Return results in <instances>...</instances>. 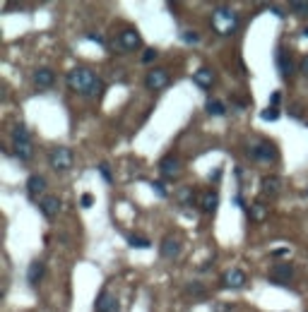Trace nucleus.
Segmentation results:
<instances>
[{"mask_svg":"<svg viewBox=\"0 0 308 312\" xmlns=\"http://www.w3.org/2000/svg\"><path fill=\"white\" fill-rule=\"evenodd\" d=\"M248 214H251V221H255V224H262V221L270 216V207H267L265 202H253L251 209H248Z\"/></svg>","mask_w":308,"mask_h":312,"instance_id":"21","label":"nucleus"},{"mask_svg":"<svg viewBox=\"0 0 308 312\" xmlns=\"http://www.w3.org/2000/svg\"><path fill=\"white\" fill-rule=\"evenodd\" d=\"M304 36H308V27H306V29H304Z\"/></svg>","mask_w":308,"mask_h":312,"instance_id":"38","label":"nucleus"},{"mask_svg":"<svg viewBox=\"0 0 308 312\" xmlns=\"http://www.w3.org/2000/svg\"><path fill=\"white\" fill-rule=\"evenodd\" d=\"M87 39H89V41H96V43H104V39H101L99 34H87Z\"/></svg>","mask_w":308,"mask_h":312,"instance_id":"35","label":"nucleus"},{"mask_svg":"<svg viewBox=\"0 0 308 312\" xmlns=\"http://www.w3.org/2000/svg\"><path fill=\"white\" fill-rule=\"evenodd\" d=\"M44 190H46V178L44 175H39V173H34V175H29L27 178V195L31 202H36L39 197H44Z\"/></svg>","mask_w":308,"mask_h":312,"instance_id":"14","label":"nucleus"},{"mask_svg":"<svg viewBox=\"0 0 308 312\" xmlns=\"http://www.w3.org/2000/svg\"><path fill=\"white\" fill-rule=\"evenodd\" d=\"M99 173L104 175V180H106V183H111V180H113L111 170H109V164H99Z\"/></svg>","mask_w":308,"mask_h":312,"instance_id":"32","label":"nucleus"},{"mask_svg":"<svg viewBox=\"0 0 308 312\" xmlns=\"http://www.w3.org/2000/svg\"><path fill=\"white\" fill-rule=\"evenodd\" d=\"M65 84H68L70 91L80 94V96H84V99H94V96L101 94V89H104L101 77H99L94 70L84 67V65L72 67V70L65 75Z\"/></svg>","mask_w":308,"mask_h":312,"instance_id":"1","label":"nucleus"},{"mask_svg":"<svg viewBox=\"0 0 308 312\" xmlns=\"http://www.w3.org/2000/svg\"><path fill=\"white\" fill-rule=\"evenodd\" d=\"M152 190H154V192H157L159 197H168L166 185H164V183H159V180H157V183H152Z\"/></svg>","mask_w":308,"mask_h":312,"instance_id":"30","label":"nucleus"},{"mask_svg":"<svg viewBox=\"0 0 308 312\" xmlns=\"http://www.w3.org/2000/svg\"><path fill=\"white\" fill-rule=\"evenodd\" d=\"M205 108H207V113H210V115H217V118L226 113L224 104H222V101H217V99H207V106H205Z\"/></svg>","mask_w":308,"mask_h":312,"instance_id":"25","label":"nucleus"},{"mask_svg":"<svg viewBox=\"0 0 308 312\" xmlns=\"http://www.w3.org/2000/svg\"><path fill=\"white\" fill-rule=\"evenodd\" d=\"M60 207H63V202H60L58 195H44V197L39 199V211L46 219H56L58 214H60Z\"/></svg>","mask_w":308,"mask_h":312,"instance_id":"13","label":"nucleus"},{"mask_svg":"<svg viewBox=\"0 0 308 312\" xmlns=\"http://www.w3.org/2000/svg\"><path fill=\"white\" fill-rule=\"evenodd\" d=\"M301 72L308 77V56H304V60H301Z\"/></svg>","mask_w":308,"mask_h":312,"instance_id":"36","label":"nucleus"},{"mask_svg":"<svg viewBox=\"0 0 308 312\" xmlns=\"http://www.w3.org/2000/svg\"><path fill=\"white\" fill-rule=\"evenodd\" d=\"M277 67H280L284 80H291V77H294V60H291V53H289V51L277 48Z\"/></svg>","mask_w":308,"mask_h":312,"instance_id":"15","label":"nucleus"},{"mask_svg":"<svg viewBox=\"0 0 308 312\" xmlns=\"http://www.w3.org/2000/svg\"><path fill=\"white\" fill-rule=\"evenodd\" d=\"M72 161H75V156H72V151L68 146H53L48 151V166L56 173H68L72 168Z\"/></svg>","mask_w":308,"mask_h":312,"instance_id":"4","label":"nucleus"},{"mask_svg":"<svg viewBox=\"0 0 308 312\" xmlns=\"http://www.w3.org/2000/svg\"><path fill=\"white\" fill-rule=\"evenodd\" d=\"M210 24H212V31L217 36H234L236 29L241 24L238 20V12L229 5H217L212 10V17H210Z\"/></svg>","mask_w":308,"mask_h":312,"instance_id":"2","label":"nucleus"},{"mask_svg":"<svg viewBox=\"0 0 308 312\" xmlns=\"http://www.w3.org/2000/svg\"><path fill=\"white\" fill-rule=\"evenodd\" d=\"M56 82V72L51 67H36L34 70V84L39 89H51Z\"/></svg>","mask_w":308,"mask_h":312,"instance_id":"17","label":"nucleus"},{"mask_svg":"<svg viewBox=\"0 0 308 312\" xmlns=\"http://www.w3.org/2000/svg\"><path fill=\"white\" fill-rule=\"evenodd\" d=\"M200 211L202 214H212L214 209H217V204H219V195H217V190H207L202 197H200Z\"/></svg>","mask_w":308,"mask_h":312,"instance_id":"20","label":"nucleus"},{"mask_svg":"<svg viewBox=\"0 0 308 312\" xmlns=\"http://www.w3.org/2000/svg\"><path fill=\"white\" fill-rule=\"evenodd\" d=\"M94 312H120V303H118V298L113 295L109 288H104V291L96 295Z\"/></svg>","mask_w":308,"mask_h":312,"instance_id":"12","label":"nucleus"},{"mask_svg":"<svg viewBox=\"0 0 308 312\" xmlns=\"http://www.w3.org/2000/svg\"><path fill=\"white\" fill-rule=\"evenodd\" d=\"M181 250H183V243H181V238L173 235V233L164 235L162 243H159V255L164 257V259H176V257L181 255Z\"/></svg>","mask_w":308,"mask_h":312,"instance_id":"9","label":"nucleus"},{"mask_svg":"<svg viewBox=\"0 0 308 312\" xmlns=\"http://www.w3.org/2000/svg\"><path fill=\"white\" fill-rule=\"evenodd\" d=\"M176 202H178L181 207H193V202H195V190H193V187H181V190L176 192Z\"/></svg>","mask_w":308,"mask_h":312,"instance_id":"22","label":"nucleus"},{"mask_svg":"<svg viewBox=\"0 0 308 312\" xmlns=\"http://www.w3.org/2000/svg\"><path fill=\"white\" fill-rule=\"evenodd\" d=\"M289 12L294 17H308V0H291L289 2Z\"/></svg>","mask_w":308,"mask_h":312,"instance_id":"23","label":"nucleus"},{"mask_svg":"<svg viewBox=\"0 0 308 312\" xmlns=\"http://www.w3.org/2000/svg\"><path fill=\"white\" fill-rule=\"evenodd\" d=\"M186 293H188V295H205V286H200L197 281H193V284L186 286Z\"/></svg>","mask_w":308,"mask_h":312,"instance_id":"28","label":"nucleus"},{"mask_svg":"<svg viewBox=\"0 0 308 312\" xmlns=\"http://www.w3.org/2000/svg\"><path fill=\"white\" fill-rule=\"evenodd\" d=\"M219 284H222V288L241 291V288H246V284H248V276H246L243 269H236V267H234V269H226L224 274H222Z\"/></svg>","mask_w":308,"mask_h":312,"instance_id":"8","label":"nucleus"},{"mask_svg":"<svg viewBox=\"0 0 308 312\" xmlns=\"http://www.w3.org/2000/svg\"><path fill=\"white\" fill-rule=\"evenodd\" d=\"M286 252H289V250H286V248H282V250H275L272 255H275V257H282V255H286Z\"/></svg>","mask_w":308,"mask_h":312,"instance_id":"37","label":"nucleus"},{"mask_svg":"<svg viewBox=\"0 0 308 312\" xmlns=\"http://www.w3.org/2000/svg\"><path fill=\"white\" fill-rule=\"evenodd\" d=\"M44 271H46V264L41 259H34L27 267V281L29 286H39V281L44 279Z\"/></svg>","mask_w":308,"mask_h":312,"instance_id":"19","label":"nucleus"},{"mask_svg":"<svg viewBox=\"0 0 308 312\" xmlns=\"http://www.w3.org/2000/svg\"><path fill=\"white\" fill-rule=\"evenodd\" d=\"M248 156L260 164H275L277 161V146L270 140H258L248 146Z\"/></svg>","mask_w":308,"mask_h":312,"instance_id":"3","label":"nucleus"},{"mask_svg":"<svg viewBox=\"0 0 308 312\" xmlns=\"http://www.w3.org/2000/svg\"><path fill=\"white\" fill-rule=\"evenodd\" d=\"M12 149H15V156L22 164H27V161L34 159V144H31V140H12Z\"/></svg>","mask_w":308,"mask_h":312,"instance_id":"16","label":"nucleus"},{"mask_svg":"<svg viewBox=\"0 0 308 312\" xmlns=\"http://www.w3.org/2000/svg\"><path fill=\"white\" fill-rule=\"evenodd\" d=\"M260 118H262V120H277V118H280V111L270 106V108H265V111L260 113Z\"/></svg>","mask_w":308,"mask_h":312,"instance_id":"29","label":"nucleus"},{"mask_svg":"<svg viewBox=\"0 0 308 312\" xmlns=\"http://www.w3.org/2000/svg\"><path fill=\"white\" fill-rule=\"evenodd\" d=\"M280 91H275V94H272V96H270V104H272V108H277V104H280Z\"/></svg>","mask_w":308,"mask_h":312,"instance_id":"34","label":"nucleus"},{"mask_svg":"<svg viewBox=\"0 0 308 312\" xmlns=\"http://www.w3.org/2000/svg\"><path fill=\"white\" fill-rule=\"evenodd\" d=\"M214 72L210 70V67H200L197 72H193V84L200 86V89H212V84H214Z\"/></svg>","mask_w":308,"mask_h":312,"instance_id":"18","label":"nucleus"},{"mask_svg":"<svg viewBox=\"0 0 308 312\" xmlns=\"http://www.w3.org/2000/svg\"><path fill=\"white\" fill-rule=\"evenodd\" d=\"M92 204H94V197H92L89 192H84L82 197H80V207H84V209H89Z\"/></svg>","mask_w":308,"mask_h":312,"instance_id":"33","label":"nucleus"},{"mask_svg":"<svg viewBox=\"0 0 308 312\" xmlns=\"http://www.w3.org/2000/svg\"><path fill=\"white\" fill-rule=\"evenodd\" d=\"M12 140H31V135H29L27 125H15V130H12Z\"/></svg>","mask_w":308,"mask_h":312,"instance_id":"26","label":"nucleus"},{"mask_svg":"<svg viewBox=\"0 0 308 312\" xmlns=\"http://www.w3.org/2000/svg\"><path fill=\"white\" fill-rule=\"evenodd\" d=\"M157 56H159V53H157V48H147V51H144V56H142V62H144V65H149L152 60H157Z\"/></svg>","mask_w":308,"mask_h":312,"instance_id":"31","label":"nucleus"},{"mask_svg":"<svg viewBox=\"0 0 308 312\" xmlns=\"http://www.w3.org/2000/svg\"><path fill=\"white\" fill-rule=\"evenodd\" d=\"M282 187H284V180H282L280 175H265L262 180H260V195L267 199H275L282 195Z\"/></svg>","mask_w":308,"mask_h":312,"instance_id":"10","label":"nucleus"},{"mask_svg":"<svg viewBox=\"0 0 308 312\" xmlns=\"http://www.w3.org/2000/svg\"><path fill=\"white\" fill-rule=\"evenodd\" d=\"M159 175L164 178V180H178L181 175H183V161L176 156V154H166V156H162V161H159Z\"/></svg>","mask_w":308,"mask_h":312,"instance_id":"6","label":"nucleus"},{"mask_svg":"<svg viewBox=\"0 0 308 312\" xmlns=\"http://www.w3.org/2000/svg\"><path fill=\"white\" fill-rule=\"evenodd\" d=\"M181 41L183 43H197L200 41V34L193 31V29H186V31H181Z\"/></svg>","mask_w":308,"mask_h":312,"instance_id":"27","label":"nucleus"},{"mask_svg":"<svg viewBox=\"0 0 308 312\" xmlns=\"http://www.w3.org/2000/svg\"><path fill=\"white\" fill-rule=\"evenodd\" d=\"M171 84V72L166 67H152L147 75H144V86L149 91H162Z\"/></svg>","mask_w":308,"mask_h":312,"instance_id":"7","label":"nucleus"},{"mask_svg":"<svg viewBox=\"0 0 308 312\" xmlns=\"http://www.w3.org/2000/svg\"><path fill=\"white\" fill-rule=\"evenodd\" d=\"M291 279H294V264L289 262H280L270 269V281L275 286H286Z\"/></svg>","mask_w":308,"mask_h":312,"instance_id":"11","label":"nucleus"},{"mask_svg":"<svg viewBox=\"0 0 308 312\" xmlns=\"http://www.w3.org/2000/svg\"><path fill=\"white\" fill-rule=\"evenodd\" d=\"M116 48L123 51V53H135L142 48V36L138 29H123L118 36H116Z\"/></svg>","mask_w":308,"mask_h":312,"instance_id":"5","label":"nucleus"},{"mask_svg":"<svg viewBox=\"0 0 308 312\" xmlns=\"http://www.w3.org/2000/svg\"><path fill=\"white\" fill-rule=\"evenodd\" d=\"M128 245L138 248V250H147V248H152V240L144 235H128Z\"/></svg>","mask_w":308,"mask_h":312,"instance_id":"24","label":"nucleus"}]
</instances>
